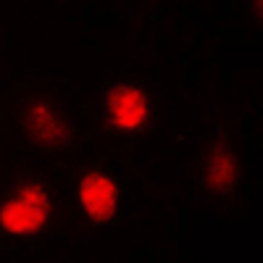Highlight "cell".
I'll return each instance as SVG.
<instances>
[{
  "instance_id": "cell-1",
  "label": "cell",
  "mask_w": 263,
  "mask_h": 263,
  "mask_svg": "<svg viewBox=\"0 0 263 263\" xmlns=\"http://www.w3.org/2000/svg\"><path fill=\"white\" fill-rule=\"evenodd\" d=\"M55 218V190L42 177H18L0 195V234L34 239L48 234Z\"/></svg>"
},
{
  "instance_id": "cell-2",
  "label": "cell",
  "mask_w": 263,
  "mask_h": 263,
  "mask_svg": "<svg viewBox=\"0 0 263 263\" xmlns=\"http://www.w3.org/2000/svg\"><path fill=\"white\" fill-rule=\"evenodd\" d=\"M18 126L24 140L42 153H58L74 140V119L58 100L45 95H32L21 103Z\"/></svg>"
},
{
  "instance_id": "cell-3",
  "label": "cell",
  "mask_w": 263,
  "mask_h": 263,
  "mask_svg": "<svg viewBox=\"0 0 263 263\" xmlns=\"http://www.w3.org/2000/svg\"><path fill=\"white\" fill-rule=\"evenodd\" d=\"M100 121L114 135H140L153 121V95L137 82H111L100 98Z\"/></svg>"
},
{
  "instance_id": "cell-4",
  "label": "cell",
  "mask_w": 263,
  "mask_h": 263,
  "mask_svg": "<svg viewBox=\"0 0 263 263\" xmlns=\"http://www.w3.org/2000/svg\"><path fill=\"white\" fill-rule=\"evenodd\" d=\"M74 203L84 221L92 227H111L121 211L119 179L100 166H87L74 182Z\"/></svg>"
},
{
  "instance_id": "cell-5",
  "label": "cell",
  "mask_w": 263,
  "mask_h": 263,
  "mask_svg": "<svg viewBox=\"0 0 263 263\" xmlns=\"http://www.w3.org/2000/svg\"><path fill=\"white\" fill-rule=\"evenodd\" d=\"M239 179H242V168H239L234 147L227 140L208 142L200 156V182L205 184V190L218 197H227L237 190Z\"/></svg>"
}]
</instances>
